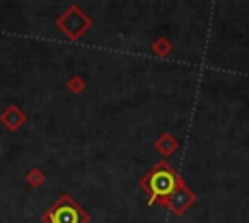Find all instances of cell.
<instances>
[{
  "instance_id": "obj_1",
  "label": "cell",
  "mask_w": 249,
  "mask_h": 223,
  "mask_svg": "<svg viewBox=\"0 0 249 223\" xmlns=\"http://www.w3.org/2000/svg\"><path fill=\"white\" fill-rule=\"evenodd\" d=\"M175 188V176L169 171H156L150 176V190L154 196H165Z\"/></svg>"
},
{
  "instance_id": "obj_3",
  "label": "cell",
  "mask_w": 249,
  "mask_h": 223,
  "mask_svg": "<svg viewBox=\"0 0 249 223\" xmlns=\"http://www.w3.org/2000/svg\"><path fill=\"white\" fill-rule=\"evenodd\" d=\"M189 202H191V196H189L185 190H181V194H177V196L173 198V207H175L177 211H181L185 206H189Z\"/></svg>"
},
{
  "instance_id": "obj_2",
  "label": "cell",
  "mask_w": 249,
  "mask_h": 223,
  "mask_svg": "<svg viewBox=\"0 0 249 223\" xmlns=\"http://www.w3.org/2000/svg\"><path fill=\"white\" fill-rule=\"evenodd\" d=\"M51 217V223H78V209L74 206H58Z\"/></svg>"
}]
</instances>
